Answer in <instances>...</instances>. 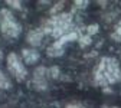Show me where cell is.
Here are the masks:
<instances>
[{"instance_id": "1", "label": "cell", "mask_w": 121, "mask_h": 108, "mask_svg": "<svg viewBox=\"0 0 121 108\" xmlns=\"http://www.w3.org/2000/svg\"><path fill=\"white\" fill-rule=\"evenodd\" d=\"M121 81V69L117 59L105 56L99 60L94 71V82L99 86H108L110 84H115Z\"/></svg>"}, {"instance_id": "2", "label": "cell", "mask_w": 121, "mask_h": 108, "mask_svg": "<svg viewBox=\"0 0 121 108\" xmlns=\"http://www.w3.org/2000/svg\"><path fill=\"white\" fill-rule=\"evenodd\" d=\"M42 30L45 35H52L53 38H56V40L68 33H71L72 30H75L73 23H72V12L71 13H59L56 16H52L46 22H43Z\"/></svg>"}, {"instance_id": "3", "label": "cell", "mask_w": 121, "mask_h": 108, "mask_svg": "<svg viewBox=\"0 0 121 108\" xmlns=\"http://www.w3.org/2000/svg\"><path fill=\"white\" fill-rule=\"evenodd\" d=\"M0 30L6 38H17L22 32L20 25L14 20L13 14L7 9L0 10Z\"/></svg>"}, {"instance_id": "4", "label": "cell", "mask_w": 121, "mask_h": 108, "mask_svg": "<svg viewBox=\"0 0 121 108\" xmlns=\"http://www.w3.org/2000/svg\"><path fill=\"white\" fill-rule=\"evenodd\" d=\"M7 71L10 72V75L14 79H17V81L26 79L27 71H26L25 65L22 64V60L19 59V56L14 52H10L7 55Z\"/></svg>"}, {"instance_id": "5", "label": "cell", "mask_w": 121, "mask_h": 108, "mask_svg": "<svg viewBox=\"0 0 121 108\" xmlns=\"http://www.w3.org/2000/svg\"><path fill=\"white\" fill-rule=\"evenodd\" d=\"M46 75H48V69L45 66H38L33 72V88L36 91H45L48 88V82H46Z\"/></svg>"}, {"instance_id": "6", "label": "cell", "mask_w": 121, "mask_h": 108, "mask_svg": "<svg viewBox=\"0 0 121 108\" xmlns=\"http://www.w3.org/2000/svg\"><path fill=\"white\" fill-rule=\"evenodd\" d=\"M43 30L42 27H38V29H33V30H30V32L27 33L26 36V40L32 45V46H39L42 43V39H43Z\"/></svg>"}, {"instance_id": "7", "label": "cell", "mask_w": 121, "mask_h": 108, "mask_svg": "<svg viewBox=\"0 0 121 108\" xmlns=\"http://www.w3.org/2000/svg\"><path fill=\"white\" fill-rule=\"evenodd\" d=\"M22 56H23V60L26 64H35L39 59V52L35 49H23Z\"/></svg>"}, {"instance_id": "8", "label": "cell", "mask_w": 121, "mask_h": 108, "mask_svg": "<svg viewBox=\"0 0 121 108\" xmlns=\"http://www.w3.org/2000/svg\"><path fill=\"white\" fill-rule=\"evenodd\" d=\"M46 53H48V56H51V58L60 56V55H64V46H60L58 42H53L51 46H48Z\"/></svg>"}, {"instance_id": "9", "label": "cell", "mask_w": 121, "mask_h": 108, "mask_svg": "<svg viewBox=\"0 0 121 108\" xmlns=\"http://www.w3.org/2000/svg\"><path fill=\"white\" fill-rule=\"evenodd\" d=\"M10 86H12V84H10L9 78L2 72V69H0V88L2 89H9Z\"/></svg>"}, {"instance_id": "10", "label": "cell", "mask_w": 121, "mask_h": 108, "mask_svg": "<svg viewBox=\"0 0 121 108\" xmlns=\"http://www.w3.org/2000/svg\"><path fill=\"white\" fill-rule=\"evenodd\" d=\"M111 38H112L114 40H117V42H121V20L117 23L114 32L111 33Z\"/></svg>"}, {"instance_id": "11", "label": "cell", "mask_w": 121, "mask_h": 108, "mask_svg": "<svg viewBox=\"0 0 121 108\" xmlns=\"http://www.w3.org/2000/svg\"><path fill=\"white\" fill-rule=\"evenodd\" d=\"M91 36H88V35H82L81 38H79V45H81V48H85V46H88V45H91Z\"/></svg>"}, {"instance_id": "12", "label": "cell", "mask_w": 121, "mask_h": 108, "mask_svg": "<svg viewBox=\"0 0 121 108\" xmlns=\"http://www.w3.org/2000/svg\"><path fill=\"white\" fill-rule=\"evenodd\" d=\"M48 75L51 76V78H58V76H59V68L58 66H51L49 69H48Z\"/></svg>"}, {"instance_id": "13", "label": "cell", "mask_w": 121, "mask_h": 108, "mask_svg": "<svg viewBox=\"0 0 121 108\" xmlns=\"http://www.w3.org/2000/svg\"><path fill=\"white\" fill-rule=\"evenodd\" d=\"M62 7H64V2L56 3V4L51 9V14H52V16H56V14H59L58 12H59V10H62Z\"/></svg>"}, {"instance_id": "14", "label": "cell", "mask_w": 121, "mask_h": 108, "mask_svg": "<svg viewBox=\"0 0 121 108\" xmlns=\"http://www.w3.org/2000/svg\"><path fill=\"white\" fill-rule=\"evenodd\" d=\"M97 32H98V25H89V26L86 27V33H88V36L95 35Z\"/></svg>"}, {"instance_id": "15", "label": "cell", "mask_w": 121, "mask_h": 108, "mask_svg": "<svg viewBox=\"0 0 121 108\" xmlns=\"http://www.w3.org/2000/svg\"><path fill=\"white\" fill-rule=\"evenodd\" d=\"M6 3H7L10 7H13V9H22V3L17 2V0H7Z\"/></svg>"}, {"instance_id": "16", "label": "cell", "mask_w": 121, "mask_h": 108, "mask_svg": "<svg viewBox=\"0 0 121 108\" xmlns=\"http://www.w3.org/2000/svg\"><path fill=\"white\" fill-rule=\"evenodd\" d=\"M86 4L88 2H75V7H79V9H84Z\"/></svg>"}, {"instance_id": "17", "label": "cell", "mask_w": 121, "mask_h": 108, "mask_svg": "<svg viewBox=\"0 0 121 108\" xmlns=\"http://www.w3.org/2000/svg\"><path fill=\"white\" fill-rule=\"evenodd\" d=\"M65 108H84V107H81V105H77V104H69V105H66Z\"/></svg>"}, {"instance_id": "18", "label": "cell", "mask_w": 121, "mask_h": 108, "mask_svg": "<svg viewBox=\"0 0 121 108\" xmlns=\"http://www.w3.org/2000/svg\"><path fill=\"white\" fill-rule=\"evenodd\" d=\"M2 58H3V53H2V51H0V60H2Z\"/></svg>"}]
</instances>
